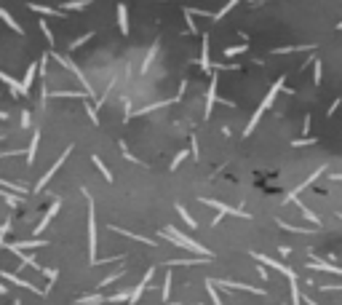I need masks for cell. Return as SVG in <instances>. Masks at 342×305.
<instances>
[{
  "mask_svg": "<svg viewBox=\"0 0 342 305\" xmlns=\"http://www.w3.org/2000/svg\"><path fill=\"white\" fill-rule=\"evenodd\" d=\"M161 239H169V241H174L176 246H182V249H187V252H192V254H198V257H206V260H214V252H209L203 244H198V241H192V239H187L182 230H176L174 225H169V228H163L161 230Z\"/></svg>",
  "mask_w": 342,
  "mask_h": 305,
  "instance_id": "obj_1",
  "label": "cell"
},
{
  "mask_svg": "<svg viewBox=\"0 0 342 305\" xmlns=\"http://www.w3.org/2000/svg\"><path fill=\"white\" fill-rule=\"evenodd\" d=\"M283 81H286V75H281V78H278V81H276V83H273V86H270V91H267V97L259 102V107H256V110H254V115H252V121H249L246 131H243V134H246V137H249V134H252L254 129H256V123H259V118H262V115H265V112H267V110H270V107H273V102H276L278 91H281V88H283Z\"/></svg>",
  "mask_w": 342,
  "mask_h": 305,
  "instance_id": "obj_2",
  "label": "cell"
},
{
  "mask_svg": "<svg viewBox=\"0 0 342 305\" xmlns=\"http://www.w3.org/2000/svg\"><path fill=\"white\" fill-rule=\"evenodd\" d=\"M83 196L86 201H88V257H91V265H96V212H94V198H91V193L83 188Z\"/></svg>",
  "mask_w": 342,
  "mask_h": 305,
  "instance_id": "obj_3",
  "label": "cell"
},
{
  "mask_svg": "<svg viewBox=\"0 0 342 305\" xmlns=\"http://www.w3.org/2000/svg\"><path fill=\"white\" fill-rule=\"evenodd\" d=\"M249 254H252V257L256 260V262H262V265H267V268H276V270H278V273H283V276H286V279H289V281H292V279H297V273H294V270H292V268H289V265H283V262H278V260H273V257H267V254H259V252H249Z\"/></svg>",
  "mask_w": 342,
  "mask_h": 305,
  "instance_id": "obj_4",
  "label": "cell"
},
{
  "mask_svg": "<svg viewBox=\"0 0 342 305\" xmlns=\"http://www.w3.org/2000/svg\"><path fill=\"white\" fill-rule=\"evenodd\" d=\"M54 59H56V62H59V65H64V67H67V70H72V72H75V78H78V81H81V83H83V88H86V94H88V97H94V88H91V83H88V81H86V75H83V70H81V67H78V65H75V62H72V59H70V56H62V54H54Z\"/></svg>",
  "mask_w": 342,
  "mask_h": 305,
  "instance_id": "obj_5",
  "label": "cell"
},
{
  "mask_svg": "<svg viewBox=\"0 0 342 305\" xmlns=\"http://www.w3.org/2000/svg\"><path fill=\"white\" fill-rule=\"evenodd\" d=\"M206 206H212V209H216V214H222V217H243V219H249L252 214L249 212H243V209H233V206H227V203H222V201H214V198H201Z\"/></svg>",
  "mask_w": 342,
  "mask_h": 305,
  "instance_id": "obj_6",
  "label": "cell"
},
{
  "mask_svg": "<svg viewBox=\"0 0 342 305\" xmlns=\"http://www.w3.org/2000/svg\"><path fill=\"white\" fill-rule=\"evenodd\" d=\"M152 276H155V265H150V268L145 270V279H142L139 284L134 286V292H131V297H128V305H134V303H139V300H142V295H145L147 284L152 281Z\"/></svg>",
  "mask_w": 342,
  "mask_h": 305,
  "instance_id": "obj_7",
  "label": "cell"
},
{
  "mask_svg": "<svg viewBox=\"0 0 342 305\" xmlns=\"http://www.w3.org/2000/svg\"><path fill=\"white\" fill-rule=\"evenodd\" d=\"M70 152H72V145H67V148H64V152H62V155H59V161H56V163H54V166H51V169H48V172H45V174H43V177H41V182H38V188H35V193H38V190H43V188H45V185H48V179H51V177H54V174H56V172H59V166H64V161H67V155H70Z\"/></svg>",
  "mask_w": 342,
  "mask_h": 305,
  "instance_id": "obj_8",
  "label": "cell"
},
{
  "mask_svg": "<svg viewBox=\"0 0 342 305\" xmlns=\"http://www.w3.org/2000/svg\"><path fill=\"white\" fill-rule=\"evenodd\" d=\"M313 254V260L307 262V268L310 270H323V273H334V276H342V268H337V265H332V262H326V260H321L316 252H310Z\"/></svg>",
  "mask_w": 342,
  "mask_h": 305,
  "instance_id": "obj_9",
  "label": "cell"
},
{
  "mask_svg": "<svg viewBox=\"0 0 342 305\" xmlns=\"http://www.w3.org/2000/svg\"><path fill=\"white\" fill-rule=\"evenodd\" d=\"M321 174H323V166H321V169H316V172H313V174H310V177H307V179H305V182H299V185H297V188H294V190H292V193H289V196H286V198H283V203H292V201H297V198H299V193H302V190H305V188H310V185H313V182H316V179H318V177H321Z\"/></svg>",
  "mask_w": 342,
  "mask_h": 305,
  "instance_id": "obj_10",
  "label": "cell"
},
{
  "mask_svg": "<svg viewBox=\"0 0 342 305\" xmlns=\"http://www.w3.org/2000/svg\"><path fill=\"white\" fill-rule=\"evenodd\" d=\"M3 279H5V281H11V284H16V286H21V289H30L32 295H41V297H45V289H38L35 284H30V281L19 279L16 273H8V270H3Z\"/></svg>",
  "mask_w": 342,
  "mask_h": 305,
  "instance_id": "obj_11",
  "label": "cell"
},
{
  "mask_svg": "<svg viewBox=\"0 0 342 305\" xmlns=\"http://www.w3.org/2000/svg\"><path fill=\"white\" fill-rule=\"evenodd\" d=\"M59 209H62V201H59V198H54V203H51V206H48V212H45V217L41 219V222H38V228L32 230V233H35V236H41L43 230L48 228V222H51V219H54L56 214H59Z\"/></svg>",
  "mask_w": 342,
  "mask_h": 305,
  "instance_id": "obj_12",
  "label": "cell"
},
{
  "mask_svg": "<svg viewBox=\"0 0 342 305\" xmlns=\"http://www.w3.org/2000/svg\"><path fill=\"white\" fill-rule=\"evenodd\" d=\"M214 286H225V289H243V292H254V295H265V289H256V286L241 284V281H214Z\"/></svg>",
  "mask_w": 342,
  "mask_h": 305,
  "instance_id": "obj_13",
  "label": "cell"
},
{
  "mask_svg": "<svg viewBox=\"0 0 342 305\" xmlns=\"http://www.w3.org/2000/svg\"><path fill=\"white\" fill-rule=\"evenodd\" d=\"M216 83H219V81H216V75H214V78H212V83H209V94H206V110H203V118H209V115H212L214 105L219 102V99H216Z\"/></svg>",
  "mask_w": 342,
  "mask_h": 305,
  "instance_id": "obj_14",
  "label": "cell"
},
{
  "mask_svg": "<svg viewBox=\"0 0 342 305\" xmlns=\"http://www.w3.org/2000/svg\"><path fill=\"white\" fill-rule=\"evenodd\" d=\"M38 246H45L43 239H32V241H16V244H8V252H21V249H38Z\"/></svg>",
  "mask_w": 342,
  "mask_h": 305,
  "instance_id": "obj_15",
  "label": "cell"
},
{
  "mask_svg": "<svg viewBox=\"0 0 342 305\" xmlns=\"http://www.w3.org/2000/svg\"><path fill=\"white\" fill-rule=\"evenodd\" d=\"M110 230H115V233H121V236H128V239H134V241H139V244H147V246H155V241H152V239H145V236H139V233H134V230H123V228H118V225H110Z\"/></svg>",
  "mask_w": 342,
  "mask_h": 305,
  "instance_id": "obj_16",
  "label": "cell"
},
{
  "mask_svg": "<svg viewBox=\"0 0 342 305\" xmlns=\"http://www.w3.org/2000/svg\"><path fill=\"white\" fill-rule=\"evenodd\" d=\"M38 145H41V131H32V142L27 148V163H35V155H38Z\"/></svg>",
  "mask_w": 342,
  "mask_h": 305,
  "instance_id": "obj_17",
  "label": "cell"
},
{
  "mask_svg": "<svg viewBox=\"0 0 342 305\" xmlns=\"http://www.w3.org/2000/svg\"><path fill=\"white\" fill-rule=\"evenodd\" d=\"M35 75H38V65L32 62L30 67H27V75H24V81H21V91H30V86H32V81H35Z\"/></svg>",
  "mask_w": 342,
  "mask_h": 305,
  "instance_id": "obj_18",
  "label": "cell"
},
{
  "mask_svg": "<svg viewBox=\"0 0 342 305\" xmlns=\"http://www.w3.org/2000/svg\"><path fill=\"white\" fill-rule=\"evenodd\" d=\"M201 67L206 72H212V59H209V38H203V43H201Z\"/></svg>",
  "mask_w": 342,
  "mask_h": 305,
  "instance_id": "obj_19",
  "label": "cell"
},
{
  "mask_svg": "<svg viewBox=\"0 0 342 305\" xmlns=\"http://www.w3.org/2000/svg\"><path fill=\"white\" fill-rule=\"evenodd\" d=\"M118 24H121V32L128 35V16H126V3H118Z\"/></svg>",
  "mask_w": 342,
  "mask_h": 305,
  "instance_id": "obj_20",
  "label": "cell"
},
{
  "mask_svg": "<svg viewBox=\"0 0 342 305\" xmlns=\"http://www.w3.org/2000/svg\"><path fill=\"white\" fill-rule=\"evenodd\" d=\"M0 81H3L5 86H11V91H14V94H19V97H24V91H21V83L16 81V78H11V75H5V72H0Z\"/></svg>",
  "mask_w": 342,
  "mask_h": 305,
  "instance_id": "obj_21",
  "label": "cell"
},
{
  "mask_svg": "<svg viewBox=\"0 0 342 305\" xmlns=\"http://www.w3.org/2000/svg\"><path fill=\"white\" fill-rule=\"evenodd\" d=\"M107 300V295H88V297H81V300H75L72 305H99V303H105Z\"/></svg>",
  "mask_w": 342,
  "mask_h": 305,
  "instance_id": "obj_22",
  "label": "cell"
},
{
  "mask_svg": "<svg viewBox=\"0 0 342 305\" xmlns=\"http://www.w3.org/2000/svg\"><path fill=\"white\" fill-rule=\"evenodd\" d=\"M0 19H3V22H5V24H8V27H11V30H14V32H19V35H21V32H24V30H21L19 24H16V19H14V16H11L8 11H5V8H0Z\"/></svg>",
  "mask_w": 342,
  "mask_h": 305,
  "instance_id": "obj_23",
  "label": "cell"
},
{
  "mask_svg": "<svg viewBox=\"0 0 342 305\" xmlns=\"http://www.w3.org/2000/svg\"><path fill=\"white\" fill-rule=\"evenodd\" d=\"M174 209H176V212H179V214H182V219H185V222H187V225H190V228H192V230H195V228H198V222H195V217H192V214H190V212H187V209H185V206H182V203H176V206H174Z\"/></svg>",
  "mask_w": 342,
  "mask_h": 305,
  "instance_id": "obj_24",
  "label": "cell"
},
{
  "mask_svg": "<svg viewBox=\"0 0 342 305\" xmlns=\"http://www.w3.org/2000/svg\"><path fill=\"white\" fill-rule=\"evenodd\" d=\"M155 54H158V41L150 46V51H147L145 62H142V72H147V70H150V65H152V59H155Z\"/></svg>",
  "mask_w": 342,
  "mask_h": 305,
  "instance_id": "obj_25",
  "label": "cell"
},
{
  "mask_svg": "<svg viewBox=\"0 0 342 305\" xmlns=\"http://www.w3.org/2000/svg\"><path fill=\"white\" fill-rule=\"evenodd\" d=\"M30 8L38 11V14H48V16H64V14H59V11L48 8V5H41V3H30Z\"/></svg>",
  "mask_w": 342,
  "mask_h": 305,
  "instance_id": "obj_26",
  "label": "cell"
},
{
  "mask_svg": "<svg viewBox=\"0 0 342 305\" xmlns=\"http://www.w3.org/2000/svg\"><path fill=\"white\" fill-rule=\"evenodd\" d=\"M316 46H286V48H273V54H294V51H313Z\"/></svg>",
  "mask_w": 342,
  "mask_h": 305,
  "instance_id": "obj_27",
  "label": "cell"
},
{
  "mask_svg": "<svg viewBox=\"0 0 342 305\" xmlns=\"http://www.w3.org/2000/svg\"><path fill=\"white\" fill-rule=\"evenodd\" d=\"M161 297H163V305H169V297H171V270H169V273H166V281H163Z\"/></svg>",
  "mask_w": 342,
  "mask_h": 305,
  "instance_id": "obj_28",
  "label": "cell"
},
{
  "mask_svg": "<svg viewBox=\"0 0 342 305\" xmlns=\"http://www.w3.org/2000/svg\"><path fill=\"white\" fill-rule=\"evenodd\" d=\"M289 286H292V305H302V295H299V284H297V279H292L289 281Z\"/></svg>",
  "mask_w": 342,
  "mask_h": 305,
  "instance_id": "obj_29",
  "label": "cell"
},
{
  "mask_svg": "<svg viewBox=\"0 0 342 305\" xmlns=\"http://www.w3.org/2000/svg\"><path fill=\"white\" fill-rule=\"evenodd\" d=\"M206 292H209V297H212L214 305H222V300H219V295H216V286H214L212 279H206Z\"/></svg>",
  "mask_w": 342,
  "mask_h": 305,
  "instance_id": "obj_30",
  "label": "cell"
},
{
  "mask_svg": "<svg viewBox=\"0 0 342 305\" xmlns=\"http://www.w3.org/2000/svg\"><path fill=\"white\" fill-rule=\"evenodd\" d=\"M278 222V228H283V230H289V233H313V230H307V228H294V225H289V222H283V219H276Z\"/></svg>",
  "mask_w": 342,
  "mask_h": 305,
  "instance_id": "obj_31",
  "label": "cell"
},
{
  "mask_svg": "<svg viewBox=\"0 0 342 305\" xmlns=\"http://www.w3.org/2000/svg\"><path fill=\"white\" fill-rule=\"evenodd\" d=\"M94 166L99 169L102 174H105V179H107V182H112V174H110V169H107L105 163H102V158H99V155H94Z\"/></svg>",
  "mask_w": 342,
  "mask_h": 305,
  "instance_id": "obj_32",
  "label": "cell"
},
{
  "mask_svg": "<svg viewBox=\"0 0 342 305\" xmlns=\"http://www.w3.org/2000/svg\"><path fill=\"white\" fill-rule=\"evenodd\" d=\"M0 198H3V201H8L11 206H16V203L21 201V196H14V193H8V190H3V188H0Z\"/></svg>",
  "mask_w": 342,
  "mask_h": 305,
  "instance_id": "obj_33",
  "label": "cell"
},
{
  "mask_svg": "<svg viewBox=\"0 0 342 305\" xmlns=\"http://www.w3.org/2000/svg\"><path fill=\"white\" fill-rule=\"evenodd\" d=\"M249 51V43H243V46H230L225 48V56H238V54H246Z\"/></svg>",
  "mask_w": 342,
  "mask_h": 305,
  "instance_id": "obj_34",
  "label": "cell"
},
{
  "mask_svg": "<svg viewBox=\"0 0 342 305\" xmlns=\"http://www.w3.org/2000/svg\"><path fill=\"white\" fill-rule=\"evenodd\" d=\"M297 209H302V214H305V217H307V219H310V222H316V225H321V219H318V217H316V214H313V212H310V209H307V206H305V203H302V201H297Z\"/></svg>",
  "mask_w": 342,
  "mask_h": 305,
  "instance_id": "obj_35",
  "label": "cell"
},
{
  "mask_svg": "<svg viewBox=\"0 0 342 305\" xmlns=\"http://www.w3.org/2000/svg\"><path fill=\"white\" fill-rule=\"evenodd\" d=\"M313 70H316V86H321V78H323V67H321V59H313Z\"/></svg>",
  "mask_w": 342,
  "mask_h": 305,
  "instance_id": "obj_36",
  "label": "cell"
},
{
  "mask_svg": "<svg viewBox=\"0 0 342 305\" xmlns=\"http://www.w3.org/2000/svg\"><path fill=\"white\" fill-rule=\"evenodd\" d=\"M54 97H70V99H83L81 91H54Z\"/></svg>",
  "mask_w": 342,
  "mask_h": 305,
  "instance_id": "obj_37",
  "label": "cell"
},
{
  "mask_svg": "<svg viewBox=\"0 0 342 305\" xmlns=\"http://www.w3.org/2000/svg\"><path fill=\"white\" fill-rule=\"evenodd\" d=\"M91 38H94V32H86V35H83V38H78V41H72V46H70V48H72V51H75L78 46H83V43H86V41H91Z\"/></svg>",
  "mask_w": 342,
  "mask_h": 305,
  "instance_id": "obj_38",
  "label": "cell"
},
{
  "mask_svg": "<svg viewBox=\"0 0 342 305\" xmlns=\"http://www.w3.org/2000/svg\"><path fill=\"white\" fill-rule=\"evenodd\" d=\"M313 142H316L313 137H302V139H294L292 148H305V145H313Z\"/></svg>",
  "mask_w": 342,
  "mask_h": 305,
  "instance_id": "obj_39",
  "label": "cell"
},
{
  "mask_svg": "<svg viewBox=\"0 0 342 305\" xmlns=\"http://www.w3.org/2000/svg\"><path fill=\"white\" fill-rule=\"evenodd\" d=\"M230 8H235V3H233V0H230V3H225V5H222V11H219V14H214V22H219V19H222V16H225Z\"/></svg>",
  "mask_w": 342,
  "mask_h": 305,
  "instance_id": "obj_40",
  "label": "cell"
},
{
  "mask_svg": "<svg viewBox=\"0 0 342 305\" xmlns=\"http://www.w3.org/2000/svg\"><path fill=\"white\" fill-rule=\"evenodd\" d=\"M185 158H187V150H182V152H176V158H174V161H171V172H174V169H176V166H179V163H182V161H185Z\"/></svg>",
  "mask_w": 342,
  "mask_h": 305,
  "instance_id": "obj_41",
  "label": "cell"
},
{
  "mask_svg": "<svg viewBox=\"0 0 342 305\" xmlns=\"http://www.w3.org/2000/svg\"><path fill=\"white\" fill-rule=\"evenodd\" d=\"M123 273H126V270H115V273H110V276H107V279L105 281H102V286H107V284H112V281H115V279H121V276Z\"/></svg>",
  "mask_w": 342,
  "mask_h": 305,
  "instance_id": "obj_42",
  "label": "cell"
},
{
  "mask_svg": "<svg viewBox=\"0 0 342 305\" xmlns=\"http://www.w3.org/2000/svg\"><path fill=\"white\" fill-rule=\"evenodd\" d=\"M88 3H83V0H78V3H64V8L67 11H81V8H86Z\"/></svg>",
  "mask_w": 342,
  "mask_h": 305,
  "instance_id": "obj_43",
  "label": "cell"
},
{
  "mask_svg": "<svg viewBox=\"0 0 342 305\" xmlns=\"http://www.w3.org/2000/svg\"><path fill=\"white\" fill-rule=\"evenodd\" d=\"M11 230V219H5V228L0 230V249H3V244H5V233Z\"/></svg>",
  "mask_w": 342,
  "mask_h": 305,
  "instance_id": "obj_44",
  "label": "cell"
},
{
  "mask_svg": "<svg viewBox=\"0 0 342 305\" xmlns=\"http://www.w3.org/2000/svg\"><path fill=\"white\" fill-rule=\"evenodd\" d=\"M86 110H88V115H91V123H99V118H96V110L88 105V102H86Z\"/></svg>",
  "mask_w": 342,
  "mask_h": 305,
  "instance_id": "obj_45",
  "label": "cell"
},
{
  "mask_svg": "<svg viewBox=\"0 0 342 305\" xmlns=\"http://www.w3.org/2000/svg\"><path fill=\"white\" fill-rule=\"evenodd\" d=\"M41 30H43V35L48 38L51 43H54V35H51V30H48V24H45V22H41Z\"/></svg>",
  "mask_w": 342,
  "mask_h": 305,
  "instance_id": "obj_46",
  "label": "cell"
},
{
  "mask_svg": "<svg viewBox=\"0 0 342 305\" xmlns=\"http://www.w3.org/2000/svg\"><path fill=\"white\" fill-rule=\"evenodd\" d=\"M21 126H24V129H30V112H21Z\"/></svg>",
  "mask_w": 342,
  "mask_h": 305,
  "instance_id": "obj_47",
  "label": "cell"
},
{
  "mask_svg": "<svg viewBox=\"0 0 342 305\" xmlns=\"http://www.w3.org/2000/svg\"><path fill=\"white\" fill-rule=\"evenodd\" d=\"M340 102H342V99H334V102H332V107H329V115H334V112H337Z\"/></svg>",
  "mask_w": 342,
  "mask_h": 305,
  "instance_id": "obj_48",
  "label": "cell"
},
{
  "mask_svg": "<svg viewBox=\"0 0 342 305\" xmlns=\"http://www.w3.org/2000/svg\"><path fill=\"white\" fill-rule=\"evenodd\" d=\"M310 121H313V118H310V112H307V115H305V123H302V129H305V131H310Z\"/></svg>",
  "mask_w": 342,
  "mask_h": 305,
  "instance_id": "obj_49",
  "label": "cell"
},
{
  "mask_svg": "<svg viewBox=\"0 0 342 305\" xmlns=\"http://www.w3.org/2000/svg\"><path fill=\"white\" fill-rule=\"evenodd\" d=\"M256 273H259V279H262V281H267V279H270V273H267L265 268H259V270H256Z\"/></svg>",
  "mask_w": 342,
  "mask_h": 305,
  "instance_id": "obj_50",
  "label": "cell"
},
{
  "mask_svg": "<svg viewBox=\"0 0 342 305\" xmlns=\"http://www.w3.org/2000/svg\"><path fill=\"white\" fill-rule=\"evenodd\" d=\"M342 289V284L340 286H321V292H340Z\"/></svg>",
  "mask_w": 342,
  "mask_h": 305,
  "instance_id": "obj_51",
  "label": "cell"
},
{
  "mask_svg": "<svg viewBox=\"0 0 342 305\" xmlns=\"http://www.w3.org/2000/svg\"><path fill=\"white\" fill-rule=\"evenodd\" d=\"M192 155L198 158V139H195V134H192Z\"/></svg>",
  "mask_w": 342,
  "mask_h": 305,
  "instance_id": "obj_52",
  "label": "cell"
},
{
  "mask_svg": "<svg viewBox=\"0 0 342 305\" xmlns=\"http://www.w3.org/2000/svg\"><path fill=\"white\" fill-rule=\"evenodd\" d=\"M278 254H283V257H289V254H292V249H289V246H281V249H278Z\"/></svg>",
  "mask_w": 342,
  "mask_h": 305,
  "instance_id": "obj_53",
  "label": "cell"
},
{
  "mask_svg": "<svg viewBox=\"0 0 342 305\" xmlns=\"http://www.w3.org/2000/svg\"><path fill=\"white\" fill-rule=\"evenodd\" d=\"M332 179H342V174H332Z\"/></svg>",
  "mask_w": 342,
  "mask_h": 305,
  "instance_id": "obj_54",
  "label": "cell"
},
{
  "mask_svg": "<svg viewBox=\"0 0 342 305\" xmlns=\"http://www.w3.org/2000/svg\"><path fill=\"white\" fill-rule=\"evenodd\" d=\"M0 295H5V286L3 284H0Z\"/></svg>",
  "mask_w": 342,
  "mask_h": 305,
  "instance_id": "obj_55",
  "label": "cell"
},
{
  "mask_svg": "<svg viewBox=\"0 0 342 305\" xmlns=\"http://www.w3.org/2000/svg\"><path fill=\"white\" fill-rule=\"evenodd\" d=\"M337 30H342V22H340V24H337Z\"/></svg>",
  "mask_w": 342,
  "mask_h": 305,
  "instance_id": "obj_56",
  "label": "cell"
},
{
  "mask_svg": "<svg viewBox=\"0 0 342 305\" xmlns=\"http://www.w3.org/2000/svg\"><path fill=\"white\" fill-rule=\"evenodd\" d=\"M337 217H340V219H342V212H337Z\"/></svg>",
  "mask_w": 342,
  "mask_h": 305,
  "instance_id": "obj_57",
  "label": "cell"
},
{
  "mask_svg": "<svg viewBox=\"0 0 342 305\" xmlns=\"http://www.w3.org/2000/svg\"><path fill=\"white\" fill-rule=\"evenodd\" d=\"M3 228H5V222H3V225H0V230H3Z\"/></svg>",
  "mask_w": 342,
  "mask_h": 305,
  "instance_id": "obj_58",
  "label": "cell"
},
{
  "mask_svg": "<svg viewBox=\"0 0 342 305\" xmlns=\"http://www.w3.org/2000/svg\"><path fill=\"white\" fill-rule=\"evenodd\" d=\"M169 305H179V303H169Z\"/></svg>",
  "mask_w": 342,
  "mask_h": 305,
  "instance_id": "obj_59",
  "label": "cell"
}]
</instances>
